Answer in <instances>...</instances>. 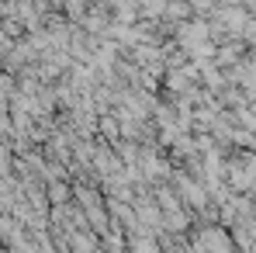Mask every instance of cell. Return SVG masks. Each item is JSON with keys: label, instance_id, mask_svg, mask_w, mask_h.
<instances>
[{"label": "cell", "instance_id": "1", "mask_svg": "<svg viewBox=\"0 0 256 253\" xmlns=\"http://www.w3.org/2000/svg\"><path fill=\"white\" fill-rule=\"evenodd\" d=\"M242 4H246V11H253V14H256V0H242Z\"/></svg>", "mask_w": 256, "mask_h": 253}]
</instances>
